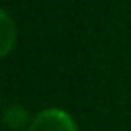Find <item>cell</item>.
I'll return each mask as SVG.
<instances>
[{
	"mask_svg": "<svg viewBox=\"0 0 131 131\" xmlns=\"http://www.w3.org/2000/svg\"><path fill=\"white\" fill-rule=\"evenodd\" d=\"M27 131H78L70 113L61 108H45L37 113Z\"/></svg>",
	"mask_w": 131,
	"mask_h": 131,
	"instance_id": "1",
	"label": "cell"
},
{
	"mask_svg": "<svg viewBox=\"0 0 131 131\" xmlns=\"http://www.w3.org/2000/svg\"><path fill=\"white\" fill-rule=\"evenodd\" d=\"M0 35H2V43H0V55H8L12 45H14V37H16V29L10 20V16L6 12H0Z\"/></svg>",
	"mask_w": 131,
	"mask_h": 131,
	"instance_id": "2",
	"label": "cell"
},
{
	"mask_svg": "<svg viewBox=\"0 0 131 131\" xmlns=\"http://www.w3.org/2000/svg\"><path fill=\"white\" fill-rule=\"evenodd\" d=\"M33 119H29V113L20 106V104H8L4 111V123L10 129H23L25 125L29 127Z\"/></svg>",
	"mask_w": 131,
	"mask_h": 131,
	"instance_id": "3",
	"label": "cell"
}]
</instances>
